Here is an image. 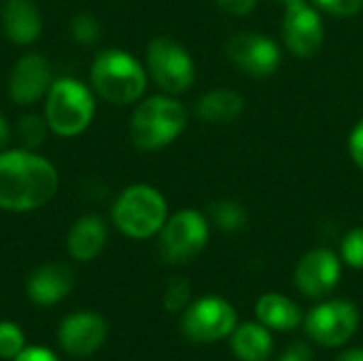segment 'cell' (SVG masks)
Here are the masks:
<instances>
[{
    "instance_id": "cell-1",
    "label": "cell",
    "mask_w": 363,
    "mask_h": 361,
    "mask_svg": "<svg viewBox=\"0 0 363 361\" xmlns=\"http://www.w3.org/2000/svg\"><path fill=\"white\" fill-rule=\"evenodd\" d=\"M60 187L55 166L30 149L0 151V211L30 213L53 200Z\"/></svg>"
},
{
    "instance_id": "cell-2",
    "label": "cell",
    "mask_w": 363,
    "mask_h": 361,
    "mask_svg": "<svg viewBox=\"0 0 363 361\" xmlns=\"http://www.w3.org/2000/svg\"><path fill=\"white\" fill-rule=\"evenodd\" d=\"M89 81L94 94L104 102L125 106L143 98L149 72L132 53L123 49H104L91 60Z\"/></svg>"
},
{
    "instance_id": "cell-3",
    "label": "cell",
    "mask_w": 363,
    "mask_h": 361,
    "mask_svg": "<svg viewBox=\"0 0 363 361\" xmlns=\"http://www.w3.org/2000/svg\"><path fill=\"white\" fill-rule=\"evenodd\" d=\"M187 119V109L174 96H149L138 100L130 117V138L140 151H160L185 132Z\"/></svg>"
},
{
    "instance_id": "cell-4",
    "label": "cell",
    "mask_w": 363,
    "mask_h": 361,
    "mask_svg": "<svg viewBox=\"0 0 363 361\" xmlns=\"http://www.w3.org/2000/svg\"><path fill=\"white\" fill-rule=\"evenodd\" d=\"M43 117L55 136L74 138L83 134L96 117V94L74 77H60L45 96Z\"/></svg>"
},
{
    "instance_id": "cell-5",
    "label": "cell",
    "mask_w": 363,
    "mask_h": 361,
    "mask_svg": "<svg viewBox=\"0 0 363 361\" xmlns=\"http://www.w3.org/2000/svg\"><path fill=\"white\" fill-rule=\"evenodd\" d=\"M111 217L123 236L132 240H147L164 228L168 219V202L157 187L149 183H134L117 196Z\"/></svg>"
},
{
    "instance_id": "cell-6",
    "label": "cell",
    "mask_w": 363,
    "mask_h": 361,
    "mask_svg": "<svg viewBox=\"0 0 363 361\" xmlns=\"http://www.w3.org/2000/svg\"><path fill=\"white\" fill-rule=\"evenodd\" d=\"M145 68L153 83L170 96L185 94L196 83V62L172 36H155L149 40Z\"/></svg>"
},
{
    "instance_id": "cell-7",
    "label": "cell",
    "mask_w": 363,
    "mask_h": 361,
    "mask_svg": "<svg viewBox=\"0 0 363 361\" xmlns=\"http://www.w3.org/2000/svg\"><path fill=\"white\" fill-rule=\"evenodd\" d=\"M208 236V217L194 209H181L174 215H168L160 230V255L168 264H185L202 253Z\"/></svg>"
},
{
    "instance_id": "cell-8",
    "label": "cell",
    "mask_w": 363,
    "mask_h": 361,
    "mask_svg": "<svg viewBox=\"0 0 363 361\" xmlns=\"http://www.w3.org/2000/svg\"><path fill=\"white\" fill-rule=\"evenodd\" d=\"M236 311L221 296H204L187 304L181 332L191 343H217L236 330Z\"/></svg>"
},
{
    "instance_id": "cell-9",
    "label": "cell",
    "mask_w": 363,
    "mask_h": 361,
    "mask_svg": "<svg viewBox=\"0 0 363 361\" xmlns=\"http://www.w3.org/2000/svg\"><path fill=\"white\" fill-rule=\"evenodd\" d=\"M359 328V311L349 300H328L311 309L304 330L321 347H342Z\"/></svg>"
},
{
    "instance_id": "cell-10",
    "label": "cell",
    "mask_w": 363,
    "mask_h": 361,
    "mask_svg": "<svg viewBox=\"0 0 363 361\" xmlns=\"http://www.w3.org/2000/svg\"><path fill=\"white\" fill-rule=\"evenodd\" d=\"M225 55L240 72L253 79L272 77L283 62L279 43L262 32L232 34L225 43Z\"/></svg>"
},
{
    "instance_id": "cell-11",
    "label": "cell",
    "mask_w": 363,
    "mask_h": 361,
    "mask_svg": "<svg viewBox=\"0 0 363 361\" xmlns=\"http://www.w3.org/2000/svg\"><path fill=\"white\" fill-rule=\"evenodd\" d=\"M325 40V26L321 13L311 0L291 4L285 9L283 17V43L285 47L302 60L315 57Z\"/></svg>"
},
{
    "instance_id": "cell-12",
    "label": "cell",
    "mask_w": 363,
    "mask_h": 361,
    "mask_svg": "<svg viewBox=\"0 0 363 361\" xmlns=\"http://www.w3.org/2000/svg\"><path fill=\"white\" fill-rule=\"evenodd\" d=\"M53 83L51 64L43 53H23L9 72L6 94L19 106H32L38 100H45Z\"/></svg>"
},
{
    "instance_id": "cell-13",
    "label": "cell",
    "mask_w": 363,
    "mask_h": 361,
    "mask_svg": "<svg viewBox=\"0 0 363 361\" xmlns=\"http://www.w3.org/2000/svg\"><path fill=\"white\" fill-rule=\"evenodd\" d=\"M342 277V260L330 249H313L304 253L296 266L294 281L302 296L321 300L330 296Z\"/></svg>"
},
{
    "instance_id": "cell-14",
    "label": "cell",
    "mask_w": 363,
    "mask_h": 361,
    "mask_svg": "<svg viewBox=\"0 0 363 361\" xmlns=\"http://www.w3.org/2000/svg\"><path fill=\"white\" fill-rule=\"evenodd\" d=\"M108 326L102 315L91 311H81L68 315L57 330L60 347L72 357L94 355L106 340Z\"/></svg>"
},
{
    "instance_id": "cell-15",
    "label": "cell",
    "mask_w": 363,
    "mask_h": 361,
    "mask_svg": "<svg viewBox=\"0 0 363 361\" xmlns=\"http://www.w3.org/2000/svg\"><path fill=\"white\" fill-rule=\"evenodd\" d=\"M0 28L9 43L28 47L43 34V15L34 0H4L0 6Z\"/></svg>"
},
{
    "instance_id": "cell-16",
    "label": "cell",
    "mask_w": 363,
    "mask_h": 361,
    "mask_svg": "<svg viewBox=\"0 0 363 361\" xmlns=\"http://www.w3.org/2000/svg\"><path fill=\"white\" fill-rule=\"evenodd\" d=\"M74 287V274L70 266L62 262H49L30 272L26 283L28 298L38 306H53L62 302Z\"/></svg>"
},
{
    "instance_id": "cell-17",
    "label": "cell",
    "mask_w": 363,
    "mask_h": 361,
    "mask_svg": "<svg viewBox=\"0 0 363 361\" xmlns=\"http://www.w3.org/2000/svg\"><path fill=\"white\" fill-rule=\"evenodd\" d=\"M108 240V228L100 215H83L79 217L66 236V249L72 260L77 262H91L96 260Z\"/></svg>"
},
{
    "instance_id": "cell-18",
    "label": "cell",
    "mask_w": 363,
    "mask_h": 361,
    "mask_svg": "<svg viewBox=\"0 0 363 361\" xmlns=\"http://www.w3.org/2000/svg\"><path fill=\"white\" fill-rule=\"evenodd\" d=\"M245 111V98L230 87H217L202 94L196 102V115L204 123L228 126L234 123Z\"/></svg>"
},
{
    "instance_id": "cell-19",
    "label": "cell",
    "mask_w": 363,
    "mask_h": 361,
    "mask_svg": "<svg viewBox=\"0 0 363 361\" xmlns=\"http://www.w3.org/2000/svg\"><path fill=\"white\" fill-rule=\"evenodd\" d=\"M255 317L268 330H279V332L296 330L304 321L300 306L283 294H264L255 302Z\"/></svg>"
},
{
    "instance_id": "cell-20",
    "label": "cell",
    "mask_w": 363,
    "mask_h": 361,
    "mask_svg": "<svg viewBox=\"0 0 363 361\" xmlns=\"http://www.w3.org/2000/svg\"><path fill=\"white\" fill-rule=\"evenodd\" d=\"M230 347L240 361H268L274 351V338L266 326L245 323L230 334Z\"/></svg>"
},
{
    "instance_id": "cell-21",
    "label": "cell",
    "mask_w": 363,
    "mask_h": 361,
    "mask_svg": "<svg viewBox=\"0 0 363 361\" xmlns=\"http://www.w3.org/2000/svg\"><path fill=\"white\" fill-rule=\"evenodd\" d=\"M206 217L215 228L228 234L240 232L249 221L247 209L238 200H232V198H221V200L211 202L206 209Z\"/></svg>"
},
{
    "instance_id": "cell-22",
    "label": "cell",
    "mask_w": 363,
    "mask_h": 361,
    "mask_svg": "<svg viewBox=\"0 0 363 361\" xmlns=\"http://www.w3.org/2000/svg\"><path fill=\"white\" fill-rule=\"evenodd\" d=\"M49 132L51 130H49L45 117L43 115H36V113L21 115L19 121H17V128H15V134L19 138V145L23 149H30V151L38 149L45 143V138H47Z\"/></svg>"
},
{
    "instance_id": "cell-23",
    "label": "cell",
    "mask_w": 363,
    "mask_h": 361,
    "mask_svg": "<svg viewBox=\"0 0 363 361\" xmlns=\"http://www.w3.org/2000/svg\"><path fill=\"white\" fill-rule=\"evenodd\" d=\"M102 28L91 13H77L70 19V36L79 45H96L100 40Z\"/></svg>"
},
{
    "instance_id": "cell-24",
    "label": "cell",
    "mask_w": 363,
    "mask_h": 361,
    "mask_svg": "<svg viewBox=\"0 0 363 361\" xmlns=\"http://www.w3.org/2000/svg\"><path fill=\"white\" fill-rule=\"evenodd\" d=\"M191 300V285L187 279L183 277H172L164 289V309L168 313H179L183 309H187Z\"/></svg>"
},
{
    "instance_id": "cell-25",
    "label": "cell",
    "mask_w": 363,
    "mask_h": 361,
    "mask_svg": "<svg viewBox=\"0 0 363 361\" xmlns=\"http://www.w3.org/2000/svg\"><path fill=\"white\" fill-rule=\"evenodd\" d=\"M26 349L23 332L13 321H0V357L15 360Z\"/></svg>"
},
{
    "instance_id": "cell-26",
    "label": "cell",
    "mask_w": 363,
    "mask_h": 361,
    "mask_svg": "<svg viewBox=\"0 0 363 361\" xmlns=\"http://www.w3.org/2000/svg\"><path fill=\"white\" fill-rule=\"evenodd\" d=\"M340 260L355 270H363V228L347 232L340 243Z\"/></svg>"
},
{
    "instance_id": "cell-27",
    "label": "cell",
    "mask_w": 363,
    "mask_h": 361,
    "mask_svg": "<svg viewBox=\"0 0 363 361\" xmlns=\"http://www.w3.org/2000/svg\"><path fill=\"white\" fill-rule=\"evenodd\" d=\"M319 11L332 17H355L363 11V0H311Z\"/></svg>"
},
{
    "instance_id": "cell-28",
    "label": "cell",
    "mask_w": 363,
    "mask_h": 361,
    "mask_svg": "<svg viewBox=\"0 0 363 361\" xmlns=\"http://www.w3.org/2000/svg\"><path fill=\"white\" fill-rule=\"evenodd\" d=\"M349 155L363 172V119H359L349 134Z\"/></svg>"
},
{
    "instance_id": "cell-29",
    "label": "cell",
    "mask_w": 363,
    "mask_h": 361,
    "mask_svg": "<svg viewBox=\"0 0 363 361\" xmlns=\"http://www.w3.org/2000/svg\"><path fill=\"white\" fill-rule=\"evenodd\" d=\"M257 2L259 0H215V4L223 13H228L232 17H245V15H249L257 6Z\"/></svg>"
},
{
    "instance_id": "cell-30",
    "label": "cell",
    "mask_w": 363,
    "mask_h": 361,
    "mask_svg": "<svg viewBox=\"0 0 363 361\" xmlns=\"http://www.w3.org/2000/svg\"><path fill=\"white\" fill-rule=\"evenodd\" d=\"M277 361H315V355L306 343H294L281 353V357Z\"/></svg>"
},
{
    "instance_id": "cell-31",
    "label": "cell",
    "mask_w": 363,
    "mask_h": 361,
    "mask_svg": "<svg viewBox=\"0 0 363 361\" xmlns=\"http://www.w3.org/2000/svg\"><path fill=\"white\" fill-rule=\"evenodd\" d=\"M11 361H60L45 347H26L15 360Z\"/></svg>"
},
{
    "instance_id": "cell-32",
    "label": "cell",
    "mask_w": 363,
    "mask_h": 361,
    "mask_svg": "<svg viewBox=\"0 0 363 361\" xmlns=\"http://www.w3.org/2000/svg\"><path fill=\"white\" fill-rule=\"evenodd\" d=\"M9 140H11V126H9V121L4 119V115L0 113V151L6 149Z\"/></svg>"
},
{
    "instance_id": "cell-33",
    "label": "cell",
    "mask_w": 363,
    "mask_h": 361,
    "mask_svg": "<svg viewBox=\"0 0 363 361\" xmlns=\"http://www.w3.org/2000/svg\"><path fill=\"white\" fill-rule=\"evenodd\" d=\"M336 361H363V349H351V351H345L340 353Z\"/></svg>"
},
{
    "instance_id": "cell-34",
    "label": "cell",
    "mask_w": 363,
    "mask_h": 361,
    "mask_svg": "<svg viewBox=\"0 0 363 361\" xmlns=\"http://www.w3.org/2000/svg\"><path fill=\"white\" fill-rule=\"evenodd\" d=\"M279 2L287 9V6H291V4H300V2H306V0H279Z\"/></svg>"
}]
</instances>
